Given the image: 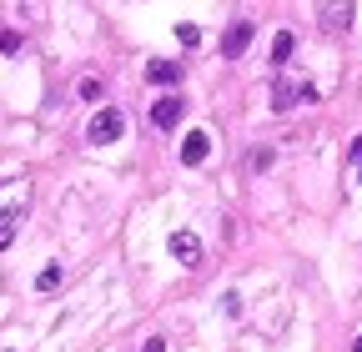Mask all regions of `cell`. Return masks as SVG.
Wrapping results in <instances>:
<instances>
[{
  "label": "cell",
  "mask_w": 362,
  "mask_h": 352,
  "mask_svg": "<svg viewBox=\"0 0 362 352\" xmlns=\"http://www.w3.org/2000/svg\"><path fill=\"white\" fill-rule=\"evenodd\" d=\"M252 40H257V25H252V20H232V25H226V35H221V56H226V61H242Z\"/></svg>",
  "instance_id": "obj_3"
},
{
  "label": "cell",
  "mask_w": 362,
  "mask_h": 352,
  "mask_svg": "<svg viewBox=\"0 0 362 352\" xmlns=\"http://www.w3.org/2000/svg\"><path fill=\"white\" fill-rule=\"evenodd\" d=\"M61 287V267H40L35 272V292H56Z\"/></svg>",
  "instance_id": "obj_11"
},
{
  "label": "cell",
  "mask_w": 362,
  "mask_h": 352,
  "mask_svg": "<svg viewBox=\"0 0 362 352\" xmlns=\"http://www.w3.org/2000/svg\"><path fill=\"white\" fill-rule=\"evenodd\" d=\"M146 81H151V86H176V81H181V66H171V61H151V66H146Z\"/></svg>",
  "instance_id": "obj_9"
},
{
  "label": "cell",
  "mask_w": 362,
  "mask_h": 352,
  "mask_svg": "<svg viewBox=\"0 0 362 352\" xmlns=\"http://www.w3.org/2000/svg\"><path fill=\"white\" fill-rule=\"evenodd\" d=\"M292 51H297V35H292V30H277V40H272V61L287 66V61H292Z\"/></svg>",
  "instance_id": "obj_10"
},
{
  "label": "cell",
  "mask_w": 362,
  "mask_h": 352,
  "mask_svg": "<svg viewBox=\"0 0 362 352\" xmlns=\"http://www.w3.org/2000/svg\"><path fill=\"white\" fill-rule=\"evenodd\" d=\"M352 166H357V171H362V136H357V141H352Z\"/></svg>",
  "instance_id": "obj_17"
},
{
  "label": "cell",
  "mask_w": 362,
  "mask_h": 352,
  "mask_svg": "<svg viewBox=\"0 0 362 352\" xmlns=\"http://www.w3.org/2000/svg\"><path fill=\"white\" fill-rule=\"evenodd\" d=\"M206 151H211V136H206V131H192V136L181 141V166H202Z\"/></svg>",
  "instance_id": "obj_6"
},
{
  "label": "cell",
  "mask_w": 362,
  "mask_h": 352,
  "mask_svg": "<svg viewBox=\"0 0 362 352\" xmlns=\"http://www.w3.org/2000/svg\"><path fill=\"white\" fill-rule=\"evenodd\" d=\"M181 116H187V101H176V96H161V101L151 106V126H156V131L181 126Z\"/></svg>",
  "instance_id": "obj_5"
},
{
  "label": "cell",
  "mask_w": 362,
  "mask_h": 352,
  "mask_svg": "<svg viewBox=\"0 0 362 352\" xmlns=\"http://www.w3.org/2000/svg\"><path fill=\"white\" fill-rule=\"evenodd\" d=\"M176 40H181V46H197L202 30H197V25H176Z\"/></svg>",
  "instance_id": "obj_14"
},
{
  "label": "cell",
  "mask_w": 362,
  "mask_h": 352,
  "mask_svg": "<svg viewBox=\"0 0 362 352\" xmlns=\"http://www.w3.org/2000/svg\"><path fill=\"white\" fill-rule=\"evenodd\" d=\"M141 352H166V342H161V337H146V347H141Z\"/></svg>",
  "instance_id": "obj_16"
},
{
  "label": "cell",
  "mask_w": 362,
  "mask_h": 352,
  "mask_svg": "<svg viewBox=\"0 0 362 352\" xmlns=\"http://www.w3.org/2000/svg\"><path fill=\"white\" fill-rule=\"evenodd\" d=\"M317 16H322V30H332V35H342L352 25V6H322Z\"/></svg>",
  "instance_id": "obj_7"
},
{
  "label": "cell",
  "mask_w": 362,
  "mask_h": 352,
  "mask_svg": "<svg viewBox=\"0 0 362 352\" xmlns=\"http://www.w3.org/2000/svg\"><path fill=\"white\" fill-rule=\"evenodd\" d=\"M352 352H362V332H357V342H352Z\"/></svg>",
  "instance_id": "obj_18"
},
{
  "label": "cell",
  "mask_w": 362,
  "mask_h": 352,
  "mask_svg": "<svg viewBox=\"0 0 362 352\" xmlns=\"http://www.w3.org/2000/svg\"><path fill=\"white\" fill-rule=\"evenodd\" d=\"M307 101H317L312 81H297V76H277V81H272V106H277V111H292V106H307Z\"/></svg>",
  "instance_id": "obj_2"
},
{
  "label": "cell",
  "mask_w": 362,
  "mask_h": 352,
  "mask_svg": "<svg viewBox=\"0 0 362 352\" xmlns=\"http://www.w3.org/2000/svg\"><path fill=\"white\" fill-rule=\"evenodd\" d=\"M126 136V111L121 106H101L96 116L86 121V141L90 146H111V141H121Z\"/></svg>",
  "instance_id": "obj_1"
},
{
  "label": "cell",
  "mask_w": 362,
  "mask_h": 352,
  "mask_svg": "<svg viewBox=\"0 0 362 352\" xmlns=\"http://www.w3.org/2000/svg\"><path fill=\"white\" fill-rule=\"evenodd\" d=\"M171 257L181 262V267H202V242H197V232H171Z\"/></svg>",
  "instance_id": "obj_4"
},
{
  "label": "cell",
  "mask_w": 362,
  "mask_h": 352,
  "mask_svg": "<svg viewBox=\"0 0 362 352\" xmlns=\"http://www.w3.org/2000/svg\"><path fill=\"white\" fill-rule=\"evenodd\" d=\"M0 51H6V56L21 51V30H6V25H0Z\"/></svg>",
  "instance_id": "obj_13"
},
{
  "label": "cell",
  "mask_w": 362,
  "mask_h": 352,
  "mask_svg": "<svg viewBox=\"0 0 362 352\" xmlns=\"http://www.w3.org/2000/svg\"><path fill=\"white\" fill-rule=\"evenodd\" d=\"M76 96H81V101H90V96H101V81H96V76H81V86H76Z\"/></svg>",
  "instance_id": "obj_12"
},
{
  "label": "cell",
  "mask_w": 362,
  "mask_h": 352,
  "mask_svg": "<svg viewBox=\"0 0 362 352\" xmlns=\"http://www.w3.org/2000/svg\"><path fill=\"white\" fill-rule=\"evenodd\" d=\"M267 166H272V151H267V146H262V151H252V171H267Z\"/></svg>",
  "instance_id": "obj_15"
},
{
  "label": "cell",
  "mask_w": 362,
  "mask_h": 352,
  "mask_svg": "<svg viewBox=\"0 0 362 352\" xmlns=\"http://www.w3.org/2000/svg\"><path fill=\"white\" fill-rule=\"evenodd\" d=\"M21 216H25V206H6V211H0V252H6V247L16 242V227H21Z\"/></svg>",
  "instance_id": "obj_8"
}]
</instances>
